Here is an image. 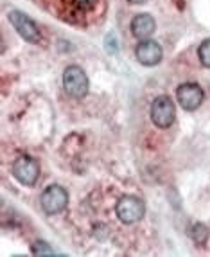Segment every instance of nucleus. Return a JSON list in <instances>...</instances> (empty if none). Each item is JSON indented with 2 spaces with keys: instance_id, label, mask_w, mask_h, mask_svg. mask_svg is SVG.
<instances>
[{
  "instance_id": "f257e3e1",
  "label": "nucleus",
  "mask_w": 210,
  "mask_h": 257,
  "mask_svg": "<svg viewBox=\"0 0 210 257\" xmlns=\"http://www.w3.org/2000/svg\"><path fill=\"white\" fill-rule=\"evenodd\" d=\"M63 86L70 97H85L88 94V77H86L85 70L81 67H77V65L67 67V70L63 74Z\"/></svg>"
},
{
  "instance_id": "f03ea898",
  "label": "nucleus",
  "mask_w": 210,
  "mask_h": 257,
  "mask_svg": "<svg viewBox=\"0 0 210 257\" xmlns=\"http://www.w3.org/2000/svg\"><path fill=\"white\" fill-rule=\"evenodd\" d=\"M176 117V108L174 103L171 101V97L167 95H160L153 101L151 104V120L154 122V126L158 128H169L174 122Z\"/></svg>"
},
{
  "instance_id": "7ed1b4c3",
  "label": "nucleus",
  "mask_w": 210,
  "mask_h": 257,
  "mask_svg": "<svg viewBox=\"0 0 210 257\" xmlns=\"http://www.w3.org/2000/svg\"><path fill=\"white\" fill-rule=\"evenodd\" d=\"M117 216L126 225L140 221L144 216V203L137 196H122L117 202Z\"/></svg>"
},
{
  "instance_id": "20e7f679",
  "label": "nucleus",
  "mask_w": 210,
  "mask_h": 257,
  "mask_svg": "<svg viewBox=\"0 0 210 257\" xmlns=\"http://www.w3.org/2000/svg\"><path fill=\"white\" fill-rule=\"evenodd\" d=\"M40 175V167L38 162L31 157H20V159L15 160L13 164V176L20 182L22 185H35L36 180H38Z\"/></svg>"
},
{
  "instance_id": "39448f33",
  "label": "nucleus",
  "mask_w": 210,
  "mask_h": 257,
  "mask_svg": "<svg viewBox=\"0 0 210 257\" xmlns=\"http://www.w3.org/2000/svg\"><path fill=\"white\" fill-rule=\"evenodd\" d=\"M69 203V193L61 185H51L42 194V207L47 214H58Z\"/></svg>"
},
{
  "instance_id": "423d86ee",
  "label": "nucleus",
  "mask_w": 210,
  "mask_h": 257,
  "mask_svg": "<svg viewBox=\"0 0 210 257\" xmlns=\"http://www.w3.org/2000/svg\"><path fill=\"white\" fill-rule=\"evenodd\" d=\"M9 22L13 24V27L17 29L18 35L24 40H27V42L38 43L40 40H42V35H40L36 24L31 20L27 15L22 13V11H11V13H9Z\"/></svg>"
},
{
  "instance_id": "0eeeda50",
  "label": "nucleus",
  "mask_w": 210,
  "mask_h": 257,
  "mask_svg": "<svg viewBox=\"0 0 210 257\" xmlns=\"http://www.w3.org/2000/svg\"><path fill=\"white\" fill-rule=\"evenodd\" d=\"M176 97H178L183 110L192 111L196 108H199V104L203 103V90L196 83H183V85L178 86Z\"/></svg>"
},
{
  "instance_id": "6e6552de",
  "label": "nucleus",
  "mask_w": 210,
  "mask_h": 257,
  "mask_svg": "<svg viewBox=\"0 0 210 257\" xmlns=\"http://www.w3.org/2000/svg\"><path fill=\"white\" fill-rule=\"evenodd\" d=\"M137 60L146 67H153V65H158L162 60V47L158 43L153 42V40H146V42L138 43L137 47Z\"/></svg>"
},
{
  "instance_id": "1a4fd4ad",
  "label": "nucleus",
  "mask_w": 210,
  "mask_h": 257,
  "mask_svg": "<svg viewBox=\"0 0 210 257\" xmlns=\"http://www.w3.org/2000/svg\"><path fill=\"white\" fill-rule=\"evenodd\" d=\"M154 29H156L154 18L147 13L137 15V17L133 18V22H131V33L140 40L149 38V36L154 33Z\"/></svg>"
},
{
  "instance_id": "9d476101",
  "label": "nucleus",
  "mask_w": 210,
  "mask_h": 257,
  "mask_svg": "<svg viewBox=\"0 0 210 257\" xmlns=\"http://www.w3.org/2000/svg\"><path fill=\"white\" fill-rule=\"evenodd\" d=\"M190 236H192L194 243L205 244L206 239H208V228H206L203 223H196L192 227V230H190Z\"/></svg>"
},
{
  "instance_id": "9b49d317",
  "label": "nucleus",
  "mask_w": 210,
  "mask_h": 257,
  "mask_svg": "<svg viewBox=\"0 0 210 257\" xmlns=\"http://www.w3.org/2000/svg\"><path fill=\"white\" fill-rule=\"evenodd\" d=\"M33 253H35V255H56V252H54L47 243H43V241H36V243L33 244Z\"/></svg>"
},
{
  "instance_id": "f8f14e48",
  "label": "nucleus",
  "mask_w": 210,
  "mask_h": 257,
  "mask_svg": "<svg viewBox=\"0 0 210 257\" xmlns=\"http://www.w3.org/2000/svg\"><path fill=\"white\" fill-rule=\"evenodd\" d=\"M199 60L205 67L210 69V40H205V42L199 45Z\"/></svg>"
},
{
  "instance_id": "ddd939ff",
  "label": "nucleus",
  "mask_w": 210,
  "mask_h": 257,
  "mask_svg": "<svg viewBox=\"0 0 210 257\" xmlns=\"http://www.w3.org/2000/svg\"><path fill=\"white\" fill-rule=\"evenodd\" d=\"M76 4L79 6L81 9H85V11H86V9H92V8H94V6L97 4V0H76Z\"/></svg>"
},
{
  "instance_id": "4468645a",
  "label": "nucleus",
  "mask_w": 210,
  "mask_h": 257,
  "mask_svg": "<svg viewBox=\"0 0 210 257\" xmlns=\"http://www.w3.org/2000/svg\"><path fill=\"white\" fill-rule=\"evenodd\" d=\"M128 2H131V4H144L147 0H128Z\"/></svg>"
}]
</instances>
